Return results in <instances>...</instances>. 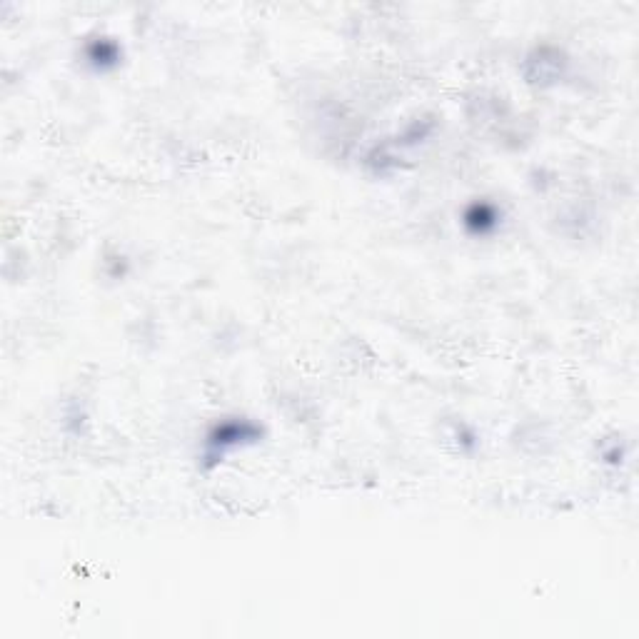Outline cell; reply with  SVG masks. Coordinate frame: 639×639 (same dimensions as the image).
<instances>
[{
    "mask_svg": "<svg viewBox=\"0 0 639 639\" xmlns=\"http://www.w3.org/2000/svg\"><path fill=\"white\" fill-rule=\"evenodd\" d=\"M263 440V427L248 417H223L215 425L208 427L203 437V447H200V460L203 465L215 467L220 462L228 460L235 452L253 447Z\"/></svg>",
    "mask_w": 639,
    "mask_h": 639,
    "instance_id": "obj_1",
    "label": "cell"
},
{
    "mask_svg": "<svg viewBox=\"0 0 639 639\" xmlns=\"http://www.w3.org/2000/svg\"><path fill=\"white\" fill-rule=\"evenodd\" d=\"M502 225V210L490 200H472L462 210V228L472 238H490L500 230Z\"/></svg>",
    "mask_w": 639,
    "mask_h": 639,
    "instance_id": "obj_2",
    "label": "cell"
},
{
    "mask_svg": "<svg viewBox=\"0 0 639 639\" xmlns=\"http://www.w3.org/2000/svg\"><path fill=\"white\" fill-rule=\"evenodd\" d=\"M83 63L88 65L93 73L105 75L123 63V48H120V43L115 38L95 35V38H90L88 43L83 45Z\"/></svg>",
    "mask_w": 639,
    "mask_h": 639,
    "instance_id": "obj_3",
    "label": "cell"
}]
</instances>
